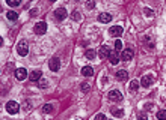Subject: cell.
<instances>
[{
    "label": "cell",
    "instance_id": "cell-1",
    "mask_svg": "<svg viewBox=\"0 0 166 120\" xmlns=\"http://www.w3.org/2000/svg\"><path fill=\"white\" fill-rule=\"evenodd\" d=\"M5 108H6V111H8L9 114H17V113L20 111V105L15 101H9V102H6Z\"/></svg>",
    "mask_w": 166,
    "mask_h": 120
},
{
    "label": "cell",
    "instance_id": "cell-2",
    "mask_svg": "<svg viewBox=\"0 0 166 120\" xmlns=\"http://www.w3.org/2000/svg\"><path fill=\"white\" fill-rule=\"evenodd\" d=\"M17 53L20 56H27V53H29V45L26 41H20L17 44Z\"/></svg>",
    "mask_w": 166,
    "mask_h": 120
},
{
    "label": "cell",
    "instance_id": "cell-3",
    "mask_svg": "<svg viewBox=\"0 0 166 120\" xmlns=\"http://www.w3.org/2000/svg\"><path fill=\"white\" fill-rule=\"evenodd\" d=\"M33 32H35L36 35H44V33L47 32V24L44 21H38L35 24V27H33Z\"/></svg>",
    "mask_w": 166,
    "mask_h": 120
},
{
    "label": "cell",
    "instance_id": "cell-4",
    "mask_svg": "<svg viewBox=\"0 0 166 120\" xmlns=\"http://www.w3.org/2000/svg\"><path fill=\"white\" fill-rule=\"evenodd\" d=\"M49 68H50L53 72H57L59 68H61V60H59L57 57L50 59V62H49Z\"/></svg>",
    "mask_w": 166,
    "mask_h": 120
},
{
    "label": "cell",
    "instance_id": "cell-5",
    "mask_svg": "<svg viewBox=\"0 0 166 120\" xmlns=\"http://www.w3.org/2000/svg\"><path fill=\"white\" fill-rule=\"evenodd\" d=\"M107 96H109V99H110V101H113V102H119V101L122 99L121 92H118V90H110Z\"/></svg>",
    "mask_w": 166,
    "mask_h": 120
},
{
    "label": "cell",
    "instance_id": "cell-6",
    "mask_svg": "<svg viewBox=\"0 0 166 120\" xmlns=\"http://www.w3.org/2000/svg\"><path fill=\"white\" fill-rule=\"evenodd\" d=\"M55 17H56V20L62 21V20H65L66 17H68V12H66L65 8H59V9H56V12H55Z\"/></svg>",
    "mask_w": 166,
    "mask_h": 120
},
{
    "label": "cell",
    "instance_id": "cell-7",
    "mask_svg": "<svg viewBox=\"0 0 166 120\" xmlns=\"http://www.w3.org/2000/svg\"><path fill=\"white\" fill-rule=\"evenodd\" d=\"M98 56H100V59H103V60L107 59L110 56V50L106 45H101V47H100V51H98Z\"/></svg>",
    "mask_w": 166,
    "mask_h": 120
},
{
    "label": "cell",
    "instance_id": "cell-8",
    "mask_svg": "<svg viewBox=\"0 0 166 120\" xmlns=\"http://www.w3.org/2000/svg\"><path fill=\"white\" fill-rule=\"evenodd\" d=\"M122 32H124V29L121 27V26H112V27L109 29V33L112 36H121Z\"/></svg>",
    "mask_w": 166,
    "mask_h": 120
},
{
    "label": "cell",
    "instance_id": "cell-9",
    "mask_svg": "<svg viewBox=\"0 0 166 120\" xmlns=\"http://www.w3.org/2000/svg\"><path fill=\"white\" fill-rule=\"evenodd\" d=\"M133 56H135V53H133V50H124L122 54H121V59L124 60V62H130V60L133 59Z\"/></svg>",
    "mask_w": 166,
    "mask_h": 120
},
{
    "label": "cell",
    "instance_id": "cell-10",
    "mask_svg": "<svg viewBox=\"0 0 166 120\" xmlns=\"http://www.w3.org/2000/svg\"><path fill=\"white\" fill-rule=\"evenodd\" d=\"M152 81H154L152 75H145V77H142V80H141V84H142V87H150V86L152 84Z\"/></svg>",
    "mask_w": 166,
    "mask_h": 120
},
{
    "label": "cell",
    "instance_id": "cell-11",
    "mask_svg": "<svg viewBox=\"0 0 166 120\" xmlns=\"http://www.w3.org/2000/svg\"><path fill=\"white\" fill-rule=\"evenodd\" d=\"M26 77H27V71H26L24 68H20V69L15 71V78L20 80V81H23Z\"/></svg>",
    "mask_w": 166,
    "mask_h": 120
},
{
    "label": "cell",
    "instance_id": "cell-12",
    "mask_svg": "<svg viewBox=\"0 0 166 120\" xmlns=\"http://www.w3.org/2000/svg\"><path fill=\"white\" fill-rule=\"evenodd\" d=\"M109 60H110V63H112V65H118V63H119V54H118V50L110 51Z\"/></svg>",
    "mask_w": 166,
    "mask_h": 120
},
{
    "label": "cell",
    "instance_id": "cell-13",
    "mask_svg": "<svg viewBox=\"0 0 166 120\" xmlns=\"http://www.w3.org/2000/svg\"><path fill=\"white\" fill-rule=\"evenodd\" d=\"M41 77H42V72H41V71H32L30 75H29L30 81H39V80H41Z\"/></svg>",
    "mask_w": 166,
    "mask_h": 120
},
{
    "label": "cell",
    "instance_id": "cell-14",
    "mask_svg": "<svg viewBox=\"0 0 166 120\" xmlns=\"http://www.w3.org/2000/svg\"><path fill=\"white\" fill-rule=\"evenodd\" d=\"M98 21H100V23H110V21H112V15L107 14V12L100 14V15H98Z\"/></svg>",
    "mask_w": 166,
    "mask_h": 120
},
{
    "label": "cell",
    "instance_id": "cell-15",
    "mask_svg": "<svg viewBox=\"0 0 166 120\" xmlns=\"http://www.w3.org/2000/svg\"><path fill=\"white\" fill-rule=\"evenodd\" d=\"M127 77H128V72L125 71V69H121V71L116 72V80H119V81H124V80H127Z\"/></svg>",
    "mask_w": 166,
    "mask_h": 120
},
{
    "label": "cell",
    "instance_id": "cell-16",
    "mask_svg": "<svg viewBox=\"0 0 166 120\" xmlns=\"http://www.w3.org/2000/svg\"><path fill=\"white\" fill-rule=\"evenodd\" d=\"M82 75L83 77H92L94 75V69H92L91 66H85V68L82 69Z\"/></svg>",
    "mask_w": 166,
    "mask_h": 120
},
{
    "label": "cell",
    "instance_id": "cell-17",
    "mask_svg": "<svg viewBox=\"0 0 166 120\" xmlns=\"http://www.w3.org/2000/svg\"><path fill=\"white\" fill-rule=\"evenodd\" d=\"M6 18L9 20V21H17V18H18V14L14 11H8L6 12Z\"/></svg>",
    "mask_w": 166,
    "mask_h": 120
},
{
    "label": "cell",
    "instance_id": "cell-18",
    "mask_svg": "<svg viewBox=\"0 0 166 120\" xmlns=\"http://www.w3.org/2000/svg\"><path fill=\"white\" fill-rule=\"evenodd\" d=\"M110 113H112L115 117H122V116H124V111H122L121 108H112Z\"/></svg>",
    "mask_w": 166,
    "mask_h": 120
},
{
    "label": "cell",
    "instance_id": "cell-19",
    "mask_svg": "<svg viewBox=\"0 0 166 120\" xmlns=\"http://www.w3.org/2000/svg\"><path fill=\"white\" fill-rule=\"evenodd\" d=\"M71 18L74 20V21H80V20H82V14L79 11H72L71 12Z\"/></svg>",
    "mask_w": 166,
    "mask_h": 120
},
{
    "label": "cell",
    "instance_id": "cell-20",
    "mask_svg": "<svg viewBox=\"0 0 166 120\" xmlns=\"http://www.w3.org/2000/svg\"><path fill=\"white\" fill-rule=\"evenodd\" d=\"M139 86H141V84H139L137 80H133V81L130 83V90H131V92H136V90L139 89Z\"/></svg>",
    "mask_w": 166,
    "mask_h": 120
},
{
    "label": "cell",
    "instance_id": "cell-21",
    "mask_svg": "<svg viewBox=\"0 0 166 120\" xmlns=\"http://www.w3.org/2000/svg\"><path fill=\"white\" fill-rule=\"evenodd\" d=\"M85 56L88 57L89 60H92V59H94V57H95L97 54H95V51H94V50H91V48H89V50H86V53H85Z\"/></svg>",
    "mask_w": 166,
    "mask_h": 120
},
{
    "label": "cell",
    "instance_id": "cell-22",
    "mask_svg": "<svg viewBox=\"0 0 166 120\" xmlns=\"http://www.w3.org/2000/svg\"><path fill=\"white\" fill-rule=\"evenodd\" d=\"M157 119L158 120H166V110H160L157 113Z\"/></svg>",
    "mask_w": 166,
    "mask_h": 120
},
{
    "label": "cell",
    "instance_id": "cell-23",
    "mask_svg": "<svg viewBox=\"0 0 166 120\" xmlns=\"http://www.w3.org/2000/svg\"><path fill=\"white\" fill-rule=\"evenodd\" d=\"M6 3H8L9 6H12V8H15V6H18L20 3H21V0H6Z\"/></svg>",
    "mask_w": 166,
    "mask_h": 120
},
{
    "label": "cell",
    "instance_id": "cell-24",
    "mask_svg": "<svg viewBox=\"0 0 166 120\" xmlns=\"http://www.w3.org/2000/svg\"><path fill=\"white\" fill-rule=\"evenodd\" d=\"M39 87H41V89L49 87V81H47L45 78H41V80H39Z\"/></svg>",
    "mask_w": 166,
    "mask_h": 120
},
{
    "label": "cell",
    "instance_id": "cell-25",
    "mask_svg": "<svg viewBox=\"0 0 166 120\" xmlns=\"http://www.w3.org/2000/svg\"><path fill=\"white\" fill-rule=\"evenodd\" d=\"M42 111H44V113H51V111H53V105H51V104H45V105L42 107Z\"/></svg>",
    "mask_w": 166,
    "mask_h": 120
},
{
    "label": "cell",
    "instance_id": "cell-26",
    "mask_svg": "<svg viewBox=\"0 0 166 120\" xmlns=\"http://www.w3.org/2000/svg\"><path fill=\"white\" fill-rule=\"evenodd\" d=\"M143 14L147 15V17H152V15H154V12H152V9H150V8H145L143 9Z\"/></svg>",
    "mask_w": 166,
    "mask_h": 120
},
{
    "label": "cell",
    "instance_id": "cell-27",
    "mask_svg": "<svg viewBox=\"0 0 166 120\" xmlns=\"http://www.w3.org/2000/svg\"><path fill=\"white\" fill-rule=\"evenodd\" d=\"M94 6H95V2H94V0H88V2H86V8H88V9H92Z\"/></svg>",
    "mask_w": 166,
    "mask_h": 120
},
{
    "label": "cell",
    "instance_id": "cell-28",
    "mask_svg": "<svg viewBox=\"0 0 166 120\" xmlns=\"http://www.w3.org/2000/svg\"><path fill=\"white\" fill-rule=\"evenodd\" d=\"M121 48H122V42L119 41V39H116V41H115V50H118V51H119Z\"/></svg>",
    "mask_w": 166,
    "mask_h": 120
},
{
    "label": "cell",
    "instance_id": "cell-29",
    "mask_svg": "<svg viewBox=\"0 0 166 120\" xmlns=\"http://www.w3.org/2000/svg\"><path fill=\"white\" fill-rule=\"evenodd\" d=\"M89 87H91V86H89V83H82V90L83 92H89Z\"/></svg>",
    "mask_w": 166,
    "mask_h": 120
},
{
    "label": "cell",
    "instance_id": "cell-30",
    "mask_svg": "<svg viewBox=\"0 0 166 120\" xmlns=\"http://www.w3.org/2000/svg\"><path fill=\"white\" fill-rule=\"evenodd\" d=\"M95 120H107V119H106V116H104V114H97Z\"/></svg>",
    "mask_w": 166,
    "mask_h": 120
},
{
    "label": "cell",
    "instance_id": "cell-31",
    "mask_svg": "<svg viewBox=\"0 0 166 120\" xmlns=\"http://www.w3.org/2000/svg\"><path fill=\"white\" fill-rule=\"evenodd\" d=\"M137 120H148V117L145 116V114H139V117H137Z\"/></svg>",
    "mask_w": 166,
    "mask_h": 120
},
{
    "label": "cell",
    "instance_id": "cell-32",
    "mask_svg": "<svg viewBox=\"0 0 166 120\" xmlns=\"http://www.w3.org/2000/svg\"><path fill=\"white\" fill-rule=\"evenodd\" d=\"M30 15H32V17L38 15V9H36V8H35V9H32V11H30Z\"/></svg>",
    "mask_w": 166,
    "mask_h": 120
},
{
    "label": "cell",
    "instance_id": "cell-33",
    "mask_svg": "<svg viewBox=\"0 0 166 120\" xmlns=\"http://www.w3.org/2000/svg\"><path fill=\"white\" fill-rule=\"evenodd\" d=\"M151 107H152L151 104H147V105H145V110H151Z\"/></svg>",
    "mask_w": 166,
    "mask_h": 120
},
{
    "label": "cell",
    "instance_id": "cell-34",
    "mask_svg": "<svg viewBox=\"0 0 166 120\" xmlns=\"http://www.w3.org/2000/svg\"><path fill=\"white\" fill-rule=\"evenodd\" d=\"M50 2H55V0H50Z\"/></svg>",
    "mask_w": 166,
    "mask_h": 120
}]
</instances>
